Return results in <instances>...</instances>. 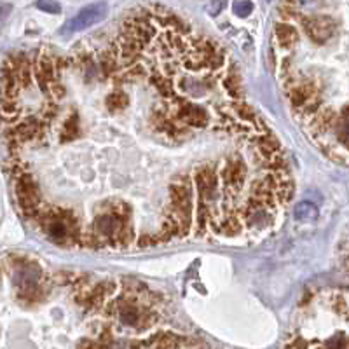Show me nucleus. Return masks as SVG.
<instances>
[{
  "label": "nucleus",
  "instance_id": "6e6552de",
  "mask_svg": "<svg viewBox=\"0 0 349 349\" xmlns=\"http://www.w3.org/2000/svg\"><path fill=\"white\" fill-rule=\"evenodd\" d=\"M35 77H37V80H39L40 89H42V91H47V89H49V84L53 82L54 66L46 56L39 58V63H37V68H35Z\"/></svg>",
  "mask_w": 349,
  "mask_h": 349
},
{
  "label": "nucleus",
  "instance_id": "9b49d317",
  "mask_svg": "<svg viewBox=\"0 0 349 349\" xmlns=\"http://www.w3.org/2000/svg\"><path fill=\"white\" fill-rule=\"evenodd\" d=\"M39 128L40 126L35 119H28V121H25V122H21V124L16 126V129H14V138L30 140L39 133Z\"/></svg>",
  "mask_w": 349,
  "mask_h": 349
},
{
  "label": "nucleus",
  "instance_id": "5701e85b",
  "mask_svg": "<svg viewBox=\"0 0 349 349\" xmlns=\"http://www.w3.org/2000/svg\"><path fill=\"white\" fill-rule=\"evenodd\" d=\"M77 133H79V126H77V121L75 117L73 119H68L65 124V129H63V135H65V140L66 138H75Z\"/></svg>",
  "mask_w": 349,
  "mask_h": 349
},
{
  "label": "nucleus",
  "instance_id": "1a4fd4ad",
  "mask_svg": "<svg viewBox=\"0 0 349 349\" xmlns=\"http://www.w3.org/2000/svg\"><path fill=\"white\" fill-rule=\"evenodd\" d=\"M293 215H295V218L300 222H313L318 218L320 211H318V208L314 206L313 203L300 201V203L295 204V208H293Z\"/></svg>",
  "mask_w": 349,
  "mask_h": 349
},
{
  "label": "nucleus",
  "instance_id": "a878e982",
  "mask_svg": "<svg viewBox=\"0 0 349 349\" xmlns=\"http://www.w3.org/2000/svg\"><path fill=\"white\" fill-rule=\"evenodd\" d=\"M0 281H2V273H0Z\"/></svg>",
  "mask_w": 349,
  "mask_h": 349
},
{
  "label": "nucleus",
  "instance_id": "4468645a",
  "mask_svg": "<svg viewBox=\"0 0 349 349\" xmlns=\"http://www.w3.org/2000/svg\"><path fill=\"white\" fill-rule=\"evenodd\" d=\"M150 82L157 88V91L161 93L162 96H168V98H171L173 96V88H171V80L169 79L161 77V75H152Z\"/></svg>",
  "mask_w": 349,
  "mask_h": 349
},
{
  "label": "nucleus",
  "instance_id": "f257e3e1",
  "mask_svg": "<svg viewBox=\"0 0 349 349\" xmlns=\"http://www.w3.org/2000/svg\"><path fill=\"white\" fill-rule=\"evenodd\" d=\"M169 218L178 225V234H187L192 225V187L187 180L171 185Z\"/></svg>",
  "mask_w": 349,
  "mask_h": 349
},
{
  "label": "nucleus",
  "instance_id": "6ab92c4d",
  "mask_svg": "<svg viewBox=\"0 0 349 349\" xmlns=\"http://www.w3.org/2000/svg\"><path fill=\"white\" fill-rule=\"evenodd\" d=\"M224 234H227V236H232V234H237L241 231V222L237 220L236 217H229L225 218L224 222H222V229H220Z\"/></svg>",
  "mask_w": 349,
  "mask_h": 349
},
{
  "label": "nucleus",
  "instance_id": "f3484780",
  "mask_svg": "<svg viewBox=\"0 0 349 349\" xmlns=\"http://www.w3.org/2000/svg\"><path fill=\"white\" fill-rule=\"evenodd\" d=\"M107 105L109 109H114V110H119V109H124L128 105V96L121 91H116L112 95L107 96Z\"/></svg>",
  "mask_w": 349,
  "mask_h": 349
},
{
  "label": "nucleus",
  "instance_id": "412c9836",
  "mask_svg": "<svg viewBox=\"0 0 349 349\" xmlns=\"http://www.w3.org/2000/svg\"><path fill=\"white\" fill-rule=\"evenodd\" d=\"M37 7L40 11H46V13H51V14H58L61 11L59 4L56 0H37Z\"/></svg>",
  "mask_w": 349,
  "mask_h": 349
},
{
  "label": "nucleus",
  "instance_id": "4be33fe9",
  "mask_svg": "<svg viewBox=\"0 0 349 349\" xmlns=\"http://www.w3.org/2000/svg\"><path fill=\"white\" fill-rule=\"evenodd\" d=\"M236 114L243 119V121H253L255 119V112L251 110V107L243 105V103H237L236 105Z\"/></svg>",
  "mask_w": 349,
  "mask_h": 349
},
{
  "label": "nucleus",
  "instance_id": "f03ea898",
  "mask_svg": "<svg viewBox=\"0 0 349 349\" xmlns=\"http://www.w3.org/2000/svg\"><path fill=\"white\" fill-rule=\"evenodd\" d=\"M107 13H109V6H107L105 2H96V4H91V6H86L63 27V33L82 32V30H86L89 27H93V25L105 20Z\"/></svg>",
  "mask_w": 349,
  "mask_h": 349
},
{
  "label": "nucleus",
  "instance_id": "ddd939ff",
  "mask_svg": "<svg viewBox=\"0 0 349 349\" xmlns=\"http://www.w3.org/2000/svg\"><path fill=\"white\" fill-rule=\"evenodd\" d=\"M224 88L227 89V93L232 96V98H241L243 96V89H241V80L239 77L236 75H229L224 79Z\"/></svg>",
  "mask_w": 349,
  "mask_h": 349
},
{
  "label": "nucleus",
  "instance_id": "393cba45",
  "mask_svg": "<svg viewBox=\"0 0 349 349\" xmlns=\"http://www.w3.org/2000/svg\"><path fill=\"white\" fill-rule=\"evenodd\" d=\"M224 6H225V0H213V2L208 6V14H211V16H217V14L224 9Z\"/></svg>",
  "mask_w": 349,
  "mask_h": 349
},
{
  "label": "nucleus",
  "instance_id": "a211bd4d",
  "mask_svg": "<svg viewBox=\"0 0 349 349\" xmlns=\"http://www.w3.org/2000/svg\"><path fill=\"white\" fill-rule=\"evenodd\" d=\"M335 112H333L332 109H323L320 114H318L316 117V126L320 129H326L330 128V126L333 124V121H335Z\"/></svg>",
  "mask_w": 349,
  "mask_h": 349
},
{
  "label": "nucleus",
  "instance_id": "aec40b11",
  "mask_svg": "<svg viewBox=\"0 0 349 349\" xmlns=\"http://www.w3.org/2000/svg\"><path fill=\"white\" fill-rule=\"evenodd\" d=\"M0 112H2L4 117H16L18 116L16 102H14V100L2 98V102H0Z\"/></svg>",
  "mask_w": 349,
  "mask_h": 349
},
{
  "label": "nucleus",
  "instance_id": "dca6fc26",
  "mask_svg": "<svg viewBox=\"0 0 349 349\" xmlns=\"http://www.w3.org/2000/svg\"><path fill=\"white\" fill-rule=\"evenodd\" d=\"M232 11L236 16L239 18H248L253 11V2L251 0H234Z\"/></svg>",
  "mask_w": 349,
  "mask_h": 349
},
{
  "label": "nucleus",
  "instance_id": "0eeeda50",
  "mask_svg": "<svg viewBox=\"0 0 349 349\" xmlns=\"http://www.w3.org/2000/svg\"><path fill=\"white\" fill-rule=\"evenodd\" d=\"M178 121H182L184 124L196 126V128H203L208 122V112L203 107L198 105H180L177 112Z\"/></svg>",
  "mask_w": 349,
  "mask_h": 349
},
{
  "label": "nucleus",
  "instance_id": "f8f14e48",
  "mask_svg": "<svg viewBox=\"0 0 349 349\" xmlns=\"http://www.w3.org/2000/svg\"><path fill=\"white\" fill-rule=\"evenodd\" d=\"M178 88H180V91H184L185 95H191V96H201L203 93L206 91L204 82L196 80V79H182Z\"/></svg>",
  "mask_w": 349,
  "mask_h": 349
},
{
  "label": "nucleus",
  "instance_id": "20e7f679",
  "mask_svg": "<svg viewBox=\"0 0 349 349\" xmlns=\"http://www.w3.org/2000/svg\"><path fill=\"white\" fill-rule=\"evenodd\" d=\"M126 227V222L122 220L119 215H102L95 220L93 224V234L98 237L100 241H107V243H117V237L122 229Z\"/></svg>",
  "mask_w": 349,
  "mask_h": 349
},
{
  "label": "nucleus",
  "instance_id": "423d86ee",
  "mask_svg": "<svg viewBox=\"0 0 349 349\" xmlns=\"http://www.w3.org/2000/svg\"><path fill=\"white\" fill-rule=\"evenodd\" d=\"M244 177H246V168L241 161H231L222 171V182H224L227 191H237L243 187Z\"/></svg>",
  "mask_w": 349,
  "mask_h": 349
},
{
  "label": "nucleus",
  "instance_id": "b1692460",
  "mask_svg": "<svg viewBox=\"0 0 349 349\" xmlns=\"http://www.w3.org/2000/svg\"><path fill=\"white\" fill-rule=\"evenodd\" d=\"M11 13H13V6L7 2H0V28L4 27V23L11 16Z\"/></svg>",
  "mask_w": 349,
  "mask_h": 349
},
{
  "label": "nucleus",
  "instance_id": "7ed1b4c3",
  "mask_svg": "<svg viewBox=\"0 0 349 349\" xmlns=\"http://www.w3.org/2000/svg\"><path fill=\"white\" fill-rule=\"evenodd\" d=\"M16 198L27 217L37 215L40 206V194L35 180L30 175H20L16 180Z\"/></svg>",
  "mask_w": 349,
  "mask_h": 349
},
{
  "label": "nucleus",
  "instance_id": "9d476101",
  "mask_svg": "<svg viewBox=\"0 0 349 349\" xmlns=\"http://www.w3.org/2000/svg\"><path fill=\"white\" fill-rule=\"evenodd\" d=\"M276 37H278L280 46H283V47H292L293 44L297 42V39H299L295 28H293L292 25H287V23H278L276 25Z\"/></svg>",
  "mask_w": 349,
  "mask_h": 349
},
{
  "label": "nucleus",
  "instance_id": "2eb2a0df",
  "mask_svg": "<svg viewBox=\"0 0 349 349\" xmlns=\"http://www.w3.org/2000/svg\"><path fill=\"white\" fill-rule=\"evenodd\" d=\"M140 320V313L136 307L133 306H126L121 309V321L124 323V325H129V326H135L136 323H138Z\"/></svg>",
  "mask_w": 349,
  "mask_h": 349
},
{
  "label": "nucleus",
  "instance_id": "39448f33",
  "mask_svg": "<svg viewBox=\"0 0 349 349\" xmlns=\"http://www.w3.org/2000/svg\"><path fill=\"white\" fill-rule=\"evenodd\" d=\"M302 27L307 35L311 37V40L318 44H325L326 40L332 39L333 32H335V21L330 16H311L304 18Z\"/></svg>",
  "mask_w": 349,
  "mask_h": 349
}]
</instances>
